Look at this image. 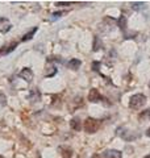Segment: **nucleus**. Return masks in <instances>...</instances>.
<instances>
[{"label": "nucleus", "mask_w": 150, "mask_h": 158, "mask_svg": "<svg viewBox=\"0 0 150 158\" xmlns=\"http://www.w3.org/2000/svg\"><path fill=\"white\" fill-rule=\"evenodd\" d=\"M70 125H71V128L74 131H81L82 129V123L79 118H73L71 121H70Z\"/></svg>", "instance_id": "obj_7"}, {"label": "nucleus", "mask_w": 150, "mask_h": 158, "mask_svg": "<svg viewBox=\"0 0 150 158\" xmlns=\"http://www.w3.org/2000/svg\"><path fill=\"white\" fill-rule=\"evenodd\" d=\"M16 48H17V42H13V44H11V45L8 46V49H4V54H9L11 52H13Z\"/></svg>", "instance_id": "obj_11"}, {"label": "nucleus", "mask_w": 150, "mask_h": 158, "mask_svg": "<svg viewBox=\"0 0 150 158\" xmlns=\"http://www.w3.org/2000/svg\"><path fill=\"white\" fill-rule=\"evenodd\" d=\"M81 65H82V62L79 61V59H77V58H73L71 61H69V63H67V67H69V69H71V70H78V69L81 67Z\"/></svg>", "instance_id": "obj_5"}, {"label": "nucleus", "mask_w": 150, "mask_h": 158, "mask_svg": "<svg viewBox=\"0 0 150 158\" xmlns=\"http://www.w3.org/2000/svg\"><path fill=\"white\" fill-rule=\"evenodd\" d=\"M99 127H100V121L96 120V118H91V117H88L86 121H84V131H86L87 133H95L98 129H99Z\"/></svg>", "instance_id": "obj_2"}, {"label": "nucleus", "mask_w": 150, "mask_h": 158, "mask_svg": "<svg viewBox=\"0 0 150 158\" xmlns=\"http://www.w3.org/2000/svg\"><path fill=\"white\" fill-rule=\"evenodd\" d=\"M3 21H6V19H4V17H0V23H3Z\"/></svg>", "instance_id": "obj_20"}, {"label": "nucleus", "mask_w": 150, "mask_h": 158, "mask_svg": "<svg viewBox=\"0 0 150 158\" xmlns=\"http://www.w3.org/2000/svg\"><path fill=\"white\" fill-rule=\"evenodd\" d=\"M145 103H146V96H145L144 94H136V95H133L131 98L129 107H131L132 110H138V108H141Z\"/></svg>", "instance_id": "obj_1"}, {"label": "nucleus", "mask_w": 150, "mask_h": 158, "mask_svg": "<svg viewBox=\"0 0 150 158\" xmlns=\"http://www.w3.org/2000/svg\"><path fill=\"white\" fill-rule=\"evenodd\" d=\"M2 54H4V48H3V49H0V56H2Z\"/></svg>", "instance_id": "obj_19"}, {"label": "nucleus", "mask_w": 150, "mask_h": 158, "mask_svg": "<svg viewBox=\"0 0 150 158\" xmlns=\"http://www.w3.org/2000/svg\"><path fill=\"white\" fill-rule=\"evenodd\" d=\"M145 158H150V154H149V156H148V157H145Z\"/></svg>", "instance_id": "obj_22"}, {"label": "nucleus", "mask_w": 150, "mask_h": 158, "mask_svg": "<svg viewBox=\"0 0 150 158\" xmlns=\"http://www.w3.org/2000/svg\"><path fill=\"white\" fill-rule=\"evenodd\" d=\"M36 32H37V27L36 28H33L31 32H28L27 34H24V37H23V41H29V40H32V37L36 34Z\"/></svg>", "instance_id": "obj_8"}, {"label": "nucleus", "mask_w": 150, "mask_h": 158, "mask_svg": "<svg viewBox=\"0 0 150 158\" xmlns=\"http://www.w3.org/2000/svg\"><path fill=\"white\" fill-rule=\"evenodd\" d=\"M92 158H102V157H100V156H98V154H96V156H94Z\"/></svg>", "instance_id": "obj_21"}, {"label": "nucleus", "mask_w": 150, "mask_h": 158, "mask_svg": "<svg viewBox=\"0 0 150 158\" xmlns=\"http://www.w3.org/2000/svg\"><path fill=\"white\" fill-rule=\"evenodd\" d=\"M88 100L92 102V103H98V102L106 100V99L103 98V95L96 90V88H92V90L90 91V94H88Z\"/></svg>", "instance_id": "obj_3"}, {"label": "nucleus", "mask_w": 150, "mask_h": 158, "mask_svg": "<svg viewBox=\"0 0 150 158\" xmlns=\"http://www.w3.org/2000/svg\"><path fill=\"white\" fill-rule=\"evenodd\" d=\"M99 41V38L98 37H95V45H94V50H98V49H100L99 46H100V42H98Z\"/></svg>", "instance_id": "obj_15"}, {"label": "nucleus", "mask_w": 150, "mask_h": 158, "mask_svg": "<svg viewBox=\"0 0 150 158\" xmlns=\"http://www.w3.org/2000/svg\"><path fill=\"white\" fill-rule=\"evenodd\" d=\"M99 67H100V63L99 62H94L92 63V69L95 71H99Z\"/></svg>", "instance_id": "obj_16"}, {"label": "nucleus", "mask_w": 150, "mask_h": 158, "mask_svg": "<svg viewBox=\"0 0 150 158\" xmlns=\"http://www.w3.org/2000/svg\"><path fill=\"white\" fill-rule=\"evenodd\" d=\"M150 116V110H148V111H145L144 113H141V115H140V120H142V118L145 117V118H148Z\"/></svg>", "instance_id": "obj_14"}, {"label": "nucleus", "mask_w": 150, "mask_h": 158, "mask_svg": "<svg viewBox=\"0 0 150 158\" xmlns=\"http://www.w3.org/2000/svg\"><path fill=\"white\" fill-rule=\"evenodd\" d=\"M6 103H7V100H6V95L0 92V107L6 106Z\"/></svg>", "instance_id": "obj_13"}, {"label": "nucleus", "mask_w": 150, "mask_h": 158, "mask_svg": "<svg viewBox=\"0 0 150 158\" xmlns=\"http://www.w3.org/2000/svg\"><path fill=\"white\" fill-rule=\"evenodd\" d=\"M117 23H119V27L121 28V29H125V28H127V17H125V16H121V17H120Z\"/></svg>", "instance_id": "obj_10"}, {"label": "nucleus", "mask_w": 150, "mask_h": 158, "mask_svg": "<svg viewBox=\"0 0 150 158\" xmlns=\"http://www.w3.org/2000/svg\"><path fill=\"white\" fill-rule=\"evenodd\" d=\"M19 77L21 78V79H24V81H27V82H32V79H33V71L29 67H25V69H23V70L20 71Z\"/></svg>", "instance_id": "obj_4"}, {"label": "nucleus", "mask_w": 150, "mask_h": 158, "mask_svg": "<svg viewBox=\"0 0 150 158\" xmlns=\"http://www.w3.org/2000/svg\"><path fill=\"white\" fill-rule=\"evenodd\" d=\"M66 12H56V13H53V16H54V19H57V17H61L62 15H65Z\"/></svg>", "instance_id": "obj_17"}, {"label": "nucleus", "mask_w": 150, "mask_h": 158, "mask_svg": "<svg viewBox=\"0 0 150 158\" xmlns=\"http://www.w3.org/2000/svg\"><path fill=\"white\" fill-rule=\"evenodd\" d=\"M144 7H145V3H142V2H137V3L132 4V8L136 9V11H140V9H142Z\"/></svg>", "instance_id": "obj_12"}, {"label": "nucleus", "mask_w": 150, "mask_h": 158, "mask_svg": "<svg viewBox=\"0 0 150 158\" xmlns=\"http://www.w3.org/2000/svg\"><path fill=\"white\" fill-rule=\"evenodd\" d=\"M0 158H2V156H0Z\"/></svg>", "instance_id": "obj_24"}, {"label": "nucleus", "mask_w": 150, "mask_h": 158, "mask_svg": "<svg viewBox=\"0 0 150 158\" xmlns=\"http://www.w3.org/2000/svg\"><path fill=\"white\" fill-rule=\"evenodd\" d=\"M62 158H71L73 156V152L71 149H69V148H62Z\"/></svg>", "instance_id": "obj_9"}, {"label": "nucleus", "mask_w": 150, "mask_h": 158, "mask_svg": "<svg viewBox=\"0 0 150 158\" xmlns=\"http://www.w3.org/2000/svg\"><path fill=\"white\" fill-rule=\"evenodd\" d=\"M149 87H150V83H149Z\"/></svg>", "instance_id": "obj_23"}, {"label": "nucleus", "mask_w": 150, "mask_h": 158, "mask_svg": "<svg viewBox=\"0 0 150 158\" xmlns=\"http://www.w3.org/2000/svg\"><path fill=\"white\" fill-rule=\"evenodd\" d=\"M146 136H148V137H150V128H149V129L146 131Z\"/></svg>", "instance_id": "obj_18"}, {"label": "nucleus", "mask_w": 150, "mask_h": 158, "mask_svg": "<svg viewBox=\"0 0 150 158\" xmlns=\"http://www.w3.org/2000/svg\"><path fill=\"white\" fill-rule=\"evenodd\" d=\"M104 157L106 158H121V153L117 150H107L104 153Z\"/></svg>", "instance_id": "obj_6"}]
</instances>
